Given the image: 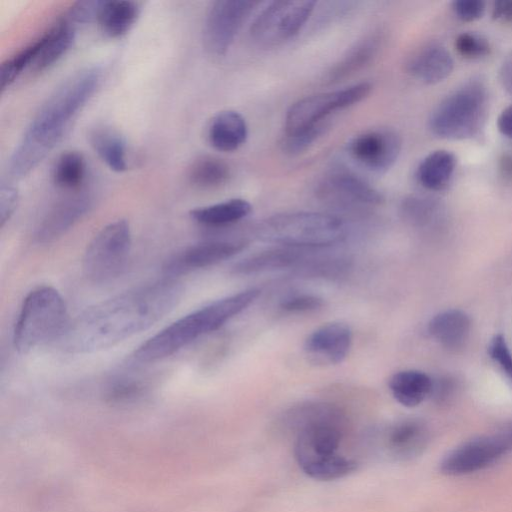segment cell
Returning <instances> with one entry per match:
<instances>
[{
    "label": "cell",
    "instance_id": "6da1fadb",
    "mask_svg": "<svg viewBox=\"0 0 512 512\" xmlns=\"http://www.w3.org/2000/svg\"><path fill=\"white\" fill-rule=\"evenodd\" d=\"M181 282L165 278L95 304L68 323L59 338L70 353L112 347L154 325L180 302Z\"/></svg>",
    "mask_w": 512,
    "mask_h": 512
},
{
    "label": "cell",
    "instance_id": "7a4b0ae2",
    "mask_svg": "<svg viewBox=\"0 0 512 512\" xmlns=\"http://www.w3.org/2000/svg\"><path fill=\"white\" fill-rule=\"evenodd\" d=\"M102 79L97 67L82 69L63 81L41 105L14 149L9 175L21 179L59 144L72 121L93 97Z\"/></svg>",
    "mask_w": 512,
    "mask_h": 512
},
{
    "label": "cell",
    "instance_id": "3957f363",
    "mask_svg": "<svg viewBox=\"0 0 512 512\" xmlns=\"http://www.w3.org/2000/svg\"><path fill=\"white\" fill-rule=\"evenodd\" d=\"M283 422L295 432L294 455L307 476L330 481L356 470L354 460L339 454L346 427L339 407L318 401L300 403L285 412Z\"/></svg>",
    "mask_w": 512,
    "mask_h": 512
},
{
    "label": "cell",
    "instance_id": "277c9868",
    "mask_svg": "<svg viewBox=\"0 0 512 512\" xmlns=\"http://www.w3.org/2000/svg\"><path fill=\"white\" fill-rule=\"evenodd\" d=\"M259 295L258 288H249L183 316L139 346L134 352V359L148 363L174 354L196 339L222 327L250 306Z\"/></svg>",
    "mask_w": 512,
    "mask_h": 512
},
{
    "label": "cell",
    "instance_id": "5b68a950",
    "mask_svg": "<svg viewBox=\"0 0 512 512\" xmlns=\"http://www.w3.org/2000/svg\"><path fill=\"white\" fill-rule=\"evenodd\" d=\"M347 234L342 218L311 211L278 213L255 227V235L262 241L305 250L333 246L344 241Z\"/></svg>",
    "mask_w": 512,
    "mask_h": 512
},
{
    "label": "cell",
    "instance_id": "8992f818",
    "mask_svg": "<svg viewBox=\"0 0 512 512\" xmlns=\"http://www.w3.org/2000/svg\"><path fill=\"white\" fill-rule=\"evenodd\" d=\"M66 304L57 290L43 286L32 290L24 299L13 332L19 353L59 339L67 327Z\"/></svg>",
    "mask_w": 512,
    "mask_h": 512
},
{
    "label": "cell",
    "instance_id": "52a82bcc",
    "mask_svg": "<svg viewBox=\"0 0 512 512\" xmlns=\"http://www.w3.org/2000/svg\"><path fill=\"white\" fill-rule=\"evenodd\" d=\"M487 95L479 82H470L447 95L429 117L431 132L444 139H466L480 129L486 113Z\"/></svg>",
    "mask_w": 512,
    "mask_h": 512
},
{
    "label": "cell",
    "instance_id": "ba28073f",
    "mask_svg": "<svg viewBox=\"0 0 512 512\" xmlns=\"http://www.w3.org/2000/svg\"><path fill=\"white\" fill-rule=\"evenodd\" d=\"M131 244V230L126 220L107 224L86 248L82 263L85 277L96 284L113 281L126 267Z\"/></svg>",
    "mask_w": 512,
    "mask_h": 512
},
{
    "label": "cell",
    "instance_id": "9c48e42d",
    "mask_svg": "<svg viewBox=\"0 0 512 512\" xmlns=\"http://www.w3.org/2000/svg\"><path fill=\"white\" fill-rule=\"evenodd\" d=\"M372 89L370 82L363 81L298 99L286 112L284 134L296 133L327 122L333 113L366 99Z\"/></svg>",
    "mask_w": 512,
    "mask_h": 512
},
{
    "label": "cell",
    "instance_id": "30bf717a",
    "mask_svg": "<svg viewBox=\"0 0 512 512\" xmlns=\"http://www.w3.org/2000/svg\"><path fill=\"white\" fill-rule=\"evenodd\" d=\"M314 0H277L252 22L250 37L260 47H274L294 38L311 17Z\"/></svg>",
    "mask_w": 512,
    "mask_h": 512
},
{
    "label": "cell",
    "instance_id": "8fae6325",
    "mask_svg": "<svg viewBox=\"0 0 512 512\" xmlns=\"http://www.w3.org/2000/svg\"><path fill=\"white\" fill-rule=\"evenodd\" d=\"M255 0H217L208 10L203 27V45L212 56H224L239 31L258 6Z\"/></svg>",
    "mask_w": 512,
    "mask_h": 512
},
{
    "label": "cell",
    "instance_id": "7c38bea8",
    "mask_svg": "<svg viewBox=\"0 0 512 512\" xmlns=\"http://www.w3.org/2000/svg\"><path fill=\"white\" fill-rule=\"evenodd\" d=\"M401 147L402 141L397 132L388 128H376L352 137L346 150L363 168L374 173H384L397 161Z\"/></svg>",
    "mask_w": 512,
    "mask_h": 512
},
{
    "label": "cell",
    "instance_id": "4fadbf2b",
    "mask_svg": "<svg viewBox=\"0 0 512 512\" xmlns=\"http://www.w3.org/2000/svg\"><path fill=\"white\" fill-rule=\"evenodd\" d=\"M316 193L321 200L345 208L374 207L384 202L379 190L346 169L328 172L318 183Z\"/></svg>",
    "mask_w": 512,
    "mask_h": 512
},
{
    "label": "cell",
    "instance_id": "5bb4252c",
    "mask_svg": "<svg viewBox=\"0 0 512 512\" xmlns=\"http://www.w3.org/2000/svg\"><path fill=\"white\" fill-rule=\"evenodd\" d=\"M510 452L498 431L492 435L469 440L451 451L441 462L443 474L459 476L482 470Z\"/></svg>",
    "mask_w": 512,
    "mask_h": 512
},
{
    "label": "cell",
    "instance_id": "9a60e30c",
    "mask_svg": "<svg viewBox=\"0 0 512 512\" xmlns=\"http://www.w3.org/2000/svg\"><path fill=\"white\" fill-rule=\"evenodd\" d=\"M93 195L89 191L77 190L57 200L41 218L35 230V241L48 244L65 234L92 208Z\"/></svg>",
    "mask_w": 512,
    "mask_h": 512
},
{
    "label": "cell",
    "instance_id": "2e32d148",
    "mask_svg": "<svg viewBox=\"0 0 512 512\" xmlns=\"http://www.w3.org/2000/svg\"><path fill=\"white\" fill-rule=\"evenodd\" d=\"M243 241H208L181 249L170 256L163 265L167 278H174L189 272L225 261L246 248Z\"/></svg>",
    "mask_w": 512,
    "mask_h": 512
},
{
    "label": "cell",
    "instance_id": "e0dca14e",
    "mask_svg": "<svg viewBox=\"0 0 512 512\" xmlns=\"http://www.w3.org/2000/svg\"><path fill=\"white\" fill-rule=\"evenodd\" d=\"M352 345V331L343 322H329L312 331L304 342L309 360L320 365L344 361Z\"/></svg>",
    "mask_w": 512,
    "mask_h": 512
},
{
    "label": "cell",
    "instance_id": "ac0fdd59",
    "mask_svg": "<svg viewBox=\"0 0 512 512\" xmlns=\"http://www.w3.org/2000/svg\"><path fill=\"white\" fill-rule=\"evenodd\" d=\"M454 67L449 51L438 43H428L415 50L405 63L406 72L424 84L446 79Z\"/></svg>",
    "mask_w": 512,
    "mask_h": 512
},
{
    "label": "cell",
    "instance_id": "d6986e66",
    "mask_svg": "<svg viewBox=\"0 0 512 512\" xmlns=\"http://www.w3.org/2000/svg\"><path fill=\"white\" fill-rule=\"evenodd\" d=\"M384 31L373 30L357 40L327 73L329 82H338L370 65L384 44Z\"/></svg>",
    "mask_w": 512,
    "mask_h": 512
},
{
    "label": "cell",
    "instance_id": "ffe728a7",
    "mask_svg": "<svg viewBox=\"0 0 512 512\" xmlns=\"http://www.w3.org/2000/svg\"><path fill=\"white\" fill-rule=\"evenodd\" d=\"M428 442V430L416 419H406L392 425L385 437L388 454L398 460H407L419 455Z\"/></svg>",
    "mask_w": 512,
    "mask_h": 512
},
{
    "label": "cell",
    "instance_id": "44dd1931",
    "mask_svg": "<svg viewBox=\"0 0 512 512\" xmlns=\"http://www.w3.org/2000/svg\"><path fill=\"white\" fill-rule=\"evenodd\" d=\"M42 37L40 51L30 70L40 73L56 64L73 46L76 25L65 16L59 18Z\"/></svg>",
    "mask_w": 512,
    "mask_h": 512
},
{
    "label": "cell",
    "instance_id": "7402d4cb",
    "mask_svg": "<svg viewBox=\"0 0 512 512\" xmlns=\"http://www.w3.org/2000/svg\"><path fill=\"white\" fill-rule=\"evenodd\" d=\"M210 145L220 152H233L248 138V125L237 111L223 110L213 116L207 129Z\"/></svg>",
    "mask_w": 512,
    "mask_h": 512
},
{
    "label": "cell",
    "instance_id": "603a6c76",
    "mask_svg": "<svg viewBox=\"0 0 512 512\" xmlns=\"http://www.w3.org/2000/svg\"><path fill=\"white\" fill-rule=\"evenodd\" d=\"M306 250L280 246L252 254L237 262L232 272L237 275H253L284 268H296L306 260Z\"/></svg>",
    "mask_w": 512,
    "mask_h": 512
},
{
    "label": "cell",
    "instance_id": "cb8c5ba5",
    "mask_svg": "<svg viewBox=\"0 0 512 512\" xmlns=\"http://www.w3.org/2000/svg\"><path fill=\"white\" fill-rule=\"evenodd\" d=\"M141 12L138 2L131 0H102L97 23L109 38H120L136 23Z\"/></svg>",
    "mask_w": 512,
    "mask_h": 512
},
{
    "label": "cell",
    "instance_id": "d4e9b609",
    "mask_svg": "<svg viewBox=\"0 0 512 512\" xmlns=\"http://www.w3.org/2000/svg\"><path fill=\"white\" fill-rule=\"evenodd\" d=\"M471 322L468 315L456 309L435 315L428 324L433 339L448 349H458L468 339Z\"/></svg>",
    "mask_w": 512,
    "mask_h": 512
},
{
    "label": "cell",
    "instance_id": "484cf974",
    "mask_svg": "<svg viewBox=\"0 0 512 512\" xmlns=\"http://www.w3.org/2000/svg\"><path fill=\"white\" fill-rule=\"evenodd\" d=\"M89 142L101 161L112 171L122 173L128 168L127 145L115 129L101 125L89 133Z\"/></svg>",
    "mask_w": 512,
    "mask_h": 512
},
{
    "label": "cell",
    "instance_id": "4316f807",
    "mask_svg": "<svg viewBox=\"0 0 512 512\" xmlns=\"http://www.w3.org/2000/svg\"><path fill=\"white\" fill-rule=\"evenodd\" d=\"M394 399L405 407H415L431 395L433 380L419 370H402L388 380Z\"/></svg>",
    "mask_w": 512,
    "mask_h": 512
},
{
    "label": "cell",
    "instance_id": "83f0119b",
    "mask_svg": "<svg viewBox=\"0 0 512 512\" xmlns=\"http://www.w3.org/2000/svg\"><path fill=\"white\" fill-rule=\"evenodd\" d=\"M455 155L444 149L432 151L419 163L416 178L419 184L430 191L446 188L456 169Z\"/></svg>",
    "mask_w": 512,
    "mask_h": 512
},
{
    "label": "cell",
    "instance_id": "f1b7e54d",
    "mask_svg": "<svg viewBox=\"0 0 512 512\" xmlns=\"http://www.w3.org/2000/svg\"><path fill=\"white\" fill-rule=\"evenodd\" d=\"M252 211L251 204L242 198H232L190 211V217L198 224L221 227L236 223Z\"/></svg>",
    "mask_w": 512,
    "mask_h": 512
},
{
    "label": "cell",
    "instance_id": "f546056e",
    "mask_svg": "<svg viewBox=\"0 0 512 512\" xmlns=\"http://www.w3.org/2000/svg\"><path fill=\"white\" fill-rule=\"evenodd\" d=\"M87 164L78 151H65L55 161L52 168L53 183L65 190L77 191L85 180Z\"/></svg>",
    "mask_w": 512,
    "mask_h": 512
},
{
    "label": "cell",
    "instance_id": "4dcf8cb0",
    "mask_svg": "<svg viewBox=\"0 0 512 512\" xmlns=\"http://www.w3.org/2000/svg\"><path fill=\"white\" fill-rule=\"evenodd\" d=\"M188 177L190 182L199 188H216L228 181L230 168L217 157L201 156L192 163Z\"/></svg>",
    "mask_w": 512,
    "mask_h": 512
},
{
    "label": "cell",
    "instance_id": "1f68e13d",
    "mask_svg": "<svg viewBox=\"0 0 512 512\" xmlns=\"http://www.w3.org/2000/svg\"><path fill=\"white\" fill-rule=\"evenodd\" d=\"M41 45L42 37L40 36L1 64L0 89L2 92L9 88L26 69L31 68Z\"/></svg>",
    "mask_w": 512,
    "mask_h": 512
},
{
    "label": "cell",
    "instance_id": "d6a6232c",
    "mask_svg": "<svg viewBox=\"0 0 512 512\" xmlns=\"http://www.w3.org/2000/svg\"><path fill=\"white\" fill-rule=\"evenodd\" d=\"M350 261L342 257L306 258L296 267V273L307 278L337 279L350 269Z\"/></svg>",
    "mask_w": 512,
    "mask_h": 512
},
{
    "label": "cell",
    "instance_id": "836d02e7",
    "mask_svg": "<svg viewBox=\"0 0 512 512\" xmlns=\"http://www.w3.org/2000/svg\"><path fill=\"white\" fill-rule=\"evenodd\" d=\"M146 390V384L141 379L120 375L108 381L105 396L114 403H130L140 399Z\"/></svg>",
    "mask_w": 512,
    "mask_h": 512
},
{
    "label": "cell",
    "instance_id": "e575fe53",
    "mask_svg": "<svg viewBox=\"0 0 512 512\" xmlns=\"http://www.w3.org/2000/svg\"><path fill=\"white\" fill-rule=\"evenodd\" d=\"M329 123L324 122L311 128L284 134L281 140L282 151L289 156H297L308 150L328 129Z\"/></svg>",
    "mask_w": 512,
    "mask_h": 512
},
{
    "label": "cell",
    "instance_id": "d590c367",
    "mask_svg": "<svg viewBox=\"0 0 512 512\" xmlns=\"http://www.w3.org/2000/svg\"><path fill=\"white\" fill-rule=\"evenodd\" d=\"M455 48L461 56L469 59L482 58L490 52L488 41L473 32L460 33L455 39Z\"/></svg>",
    "mask_w": 512,
    "mask_h": 512
},
{
    "label": "cell",
    "instance_id": "8d00e7d4",
    "mask_svg": "<svg viewBox=\"0 0 512 512\" xmlns=\"http://www.w3.org/2000/svg\"><path fill=\"white\" fill-rule=\"evenodd\" d=\"M323 305V298L308 293L292 294L279 303L280 309L287 313L312 312L321 309Z\"/></svg>",
    "mask_w": 512,
    "mask_h": 512
},
{
    "label": "cell",
    "instance_id": "74e56055",
    "mask_svg": "<svg viewBox=\"0 0 512 512\" xmlns=\"http://www.w3.org/2000/svg\"><path fill=\"white\" fill-rule=\"evenodd\" d=\"M101 4L102 0L77 1L70 6L65 17L74 25L97 22Z\"/></svg>",
    "mask_w": 512,
    "mask_h": 512
},
{
    "label": "cell",
    "instance_id": "f35d334b",
    "mask_svg": "<svg viewBox=\"0 0 512 512\" xmlns=\"http://www.w3.org/2000/svg\"><path fill=\"white\" fill-rule=\"evenodd\" d=\"M401 212L408 222L423 225L429 218L431 204L424 198L408 197L401 204Z\"/></svg>",
    "mask_w": 512,
    "mask_h": 512
},
{
    "label": "cell",
    "instance_id": "ab89813d",
    "mask_svg": "<svg viewBox=\"0 0 512 512\" xmlns=\"http://www.w3.org/2000/svg\"><path fill=\"white\" fill-rule=\"evenodd\" d=\"M488 353L512 381V354L501 334H497L491 339L488 345Z\"/></svg>",
    "mask_w": 512,
    "mask_h": 512
},
{
    "label": "cell",
    "instance_id": "60d3db41",
    "mask_svg": "<svg viewBox=\"0 0 512 512\" xmlns=\"http://www.w3.org/2000/svg\"><path fill=\"white\" fill-rule=\"evenodd\" d=\"M19 202L18 190L11 184L0 187V226L3 227L13 216Z\"/></svg>",
    "mask_w": 512,
    "mask_h": 512
},
{
    "label": "cell",
    "instance_id": "b9f144b4",
    "mask_svg": "<svg viewBox=\"0 0 512 512\" xmlns=\"http://www.w3.org/2000/svg\"><path fill=\"white\" fill-rule=\"evenodd\" d=\"M452 11L461 21L472 22L483 16L485 3L482 0H455Z\"/></svg>",
    "mask_w": 512,
    "mask_h": 512
},
{
    "label": "cell",
    "instance_id": "7bdbcfd3",
    "mask_svg": "<svg viewBox=\"0 0 512 512\" xmlns=\"http://www.w3.org/2000/svg\"><path fill=\"white\" fill-rule=\"evenodd\" d=\"M493 19L512 23V0H497L492 7Z\"/></svg>",
    "mask_w": 512,
    "mask_h": 512
},
{
    "label": "cell",
    "instance_id": "ee69618b",
    "mask_svg": "<svg viewBox=\"0 0 512 512\" xmlns=\"http://www.w3.org/2000/svg\"><path fill=\"white\" fill-rule=\"evenodd\" d=\"M499 132L512 140V105L505 107L497 118Z\"/></svg>",
    "mask_w": 512,
    "mask_h": 512
},
{
    "label": "cell",
    "instance_id": "f6af8a7d",
    "mask_svg": "<svg viewBox=\"0 0 512 512\" xmlns=\"http://www.w3.org/2000/svg\"><path fill=\"white\" fill-rule=\"evenodd\" d=\"M499 432L502 434L504 439L506 440L510 452H512V423L505 425L502 427Z\"/></svg>",
    "mask_w": 512,
    "mask_h": 512
}]
</instances>
